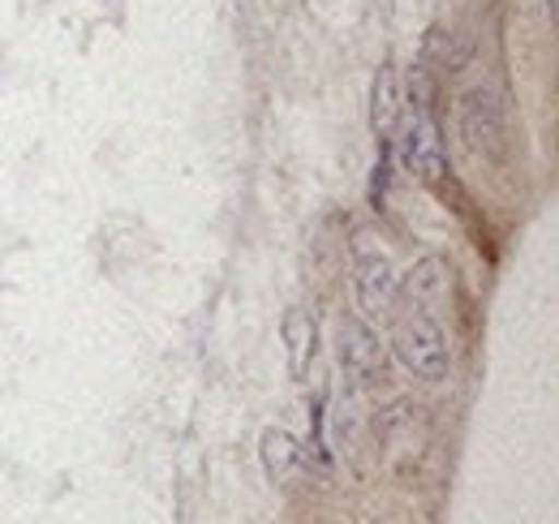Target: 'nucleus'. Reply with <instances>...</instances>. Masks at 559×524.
I'll list each match as a JSON object with an SVG mask.
<instances>
[{"label": "nucleus", "mask_w": 559, "mask_h": 524, "mask_svg": "<svg viewBox=\"0 0 559 524\" xmlns=\"http://www.w3.org/2000/svg\"><path fill=\"white\" fill-rule=\"evenodd\" d=\"M280 335H284V348H288V370H293V379H306L310 357H314V344H319L314 319H310L306 310H288L284 323H280Z\"/></svg>", "instance_id": "nucleus-8"}, {"label": "nucleus", "mask_w": 559, "mask_h": 524, "mask_svg": "<svg viewBox=\"0 0 559 524\" xmlns=\"http://www.w3.org/2000/svg\"><path fill=\"white\" fill-rule=\"evenodd\" d=\"M401 159H405V168H409L418 181H426V186L443 181L448 155H443V138H439L435 112H409V121H405V130H401Z\"/></svg>", "instance_id": "nucleus-4"}, {"label": "nucleus", "mask_w": 559, "mask_h": 524, "mask_svg": "<svg viewBox=\"0 0 559 524\" xmlns=\"http://www.w3.org/2000/svg\"><path fill=\"white\" fill-rule=\"evenodd\" d=\"M401 73L392 61H383L379 73H374V82H370V126L379 138H388V133L396 130V121H401Z\"/></svg>", "instance_id": "nucleus-7"}, {"label": "nucleus", "mask_w": 559, "mask_h": 524, "mask_svg": "<svg viewBox=\"0 0 559 524\" xmlns=\"http://www.w3.org/2000/svg\"><path fill=\"white\" fill-rule=\"evenodd\" d=\"M461 133L474 151L483 155H499L503 146V104L495 95V86H469L461 95Z\"/></svg>", "instance_id": "nucleus-5"}, {"label": "nucleus", "mask_w": 559, "mask_h": 524, "mask_svg": "<svg viewBox=\"0 0 559 524\" xmlns=\"http://www.w3.org/2000/svg\"><path fill=\"white\" fill-rule=\"evenodd\" d=\"M336 357H341V374L349 379V388H383L388 383V353L379 344V331L370 327L361 314H345L336 327Z\"/></svg>", "instance_id": "nucleus-3"}, {"label": "nucleus", "mask_w": 559, "mask_h": 524, "mask_svg": "<svg viewBox=\"0 0 559 524\" xmlns=\"http://www.w3.org/2000/svg\"><path fill=\"white\" fill-rule=\"evenodd\" d=\"M452 35L448 31H439V26H430L426 31V39H421V66H430L435 61V69H448L452 66Z\"/></svg>", "instance_id": "nucleus-11"}, {"label": "nucleus", "mask_w": 559, "mask_h": 524, "mask_svg": "<svg viewBox=\"0 0 559 524\" xmlns=\"http://www.w3.org/2000/svg\"><path fill=\"white\" fill-rule=\"evenodd\" d=\"M259 460H263L267 477H272L280 490H284V486H293V481L301 477V460H306V448H301V443H297L288 430H280V426H267V430L259 434Z\"/></svg>", "instance_id": "nucleus-6"}, {"label": "nucleus", "mask_w": 559, "mask_h": 524, "mask_svg": "<svg viewBox=\"0 0 559 524\" xmlns=\"http://www.w3.org/2000/svg\"><path fill=\"white\" fill-rule=\"evenodd\" d=\"M443 288H448V266H443L439 259H421L418 266H414V275L405 279V293H409V301H414V306L435 301Z\"/></svg>", "instance_id": "nucleus-9"}, {"label": "nucleus", "mask_w": 559, "mask_h": 524, "mask_svg": "<svg viewBox=\"0 0 559 524\" xmlns=\"http://www.w3.org/2000/svg\"><path fill=\"white\" fill-rule=\"evenodd\" d=\"M401 297V275L392 259L374 246V237H353V301L361 310V319H383L396 310Z\"/></svg>", "instance_id": "nucleus-2"}, {"label": "nucleus", "mask_w": 559, "mask_h": 524, "mask_svg": "<svg viewBox=\"0 0 559 524\" xmlns=\"http://www.w3.org/2000/svg\"><path fill=\"white\" fill-rule=\"evenodd\" d=\"M396 357L409 366V374L421 383H443L448 370H452V348H448V335L443 327L426 314V310H409L401 323H396V340H392Z\"/></svg>", "instance_id": "nucleus-1"}, {"label": "nucleus", "mask_w": 559, "mask_h": 524, "mask_svg": "<svg viewBox=\"0 0 559 524\" xmlns=\"http://www.w3.org/2000/svg\"><path fill=\"white\" fill-rule=\"evenodd\" d=\"M414 421H418V404H414V400H392L388 408H379V413L370 417V430H374L379 443H392V439L405 434Z\"/></svg>", "instance_id": "nucleus-10"}]
</instances>
